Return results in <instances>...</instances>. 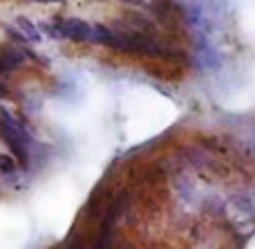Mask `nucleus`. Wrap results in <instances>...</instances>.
Wrapping results in <instances>:
<instances>
[{
    "label": "nucleus",
    "mask_w": 255,
    "mask_h": 249,
    "mask_svg": "<svg viewBox=\"0 0 255 249\" xmlns=\"http://www.w3.org/2000/svg\"><path fill=\"white\" fill-rule=\"evenodd\" d=\"M0 139L7 144V148L13 153V157L18 160L20 166L29 164V153H31V137L27 133V128L11 117L7 110L0 108Z\"/></svg>",
    "instance_id": "f257e3e1"
},
{
    "label": "nucleus",
    "mask_w": 255,
    "mask_h": 249,
    "mask_svg": "<svg viewBox=\"0 0 255 249\" xmlns=\"http://www.w3.org/2000/svg\"><path fill=\"white\" fill-rule=\"evenodd\" d=\"M25 63H27V54L22 52L20 47H11V45L0 47V74L18 70V67H22Z\"/></svg>",
    "instance_id": "f03ea898"
},
{
    "label": "nucleus",
    "mask_w": 255,
    "mask_h": 249,
    "mask_svg": "<svg viewBox=\"0 0 255 249\" xmlns=\"http://www.w3.org/2000/svg\"><path fill=\"white\" fill-rule=\"evenodd\" d=\"M229 211L231 214H238L240 218H253L255 216V202L244 193H238L229 200Z\"/></svg>",
    "instance_id": "7ed1b4c3"
},
{
    "label": "nucleus",
    "mask_w": 255,
    "mask_h": 249,
    "mask_svg": "<svg viewBox=\"0 0 255 249\" xmlns=\"http://www.w3.org/2000/svg\"><path fill=\"white\" fill-rule=\"evenodd\" d=\"M16 169H18V160H16V157L0 155V173L11 175V173H16Z\"/></svg>",
    "instance_id": "20e7f679"
},
{
    "label": "nucleus",
    "mask_w": 255,
    "mask_h": 249,
    "mask_svg": "<svg viewBox=\"0 0 255 249\" xmlns=\"http://www.w3.org/2000/svg\"><path fill=\"white\" fill-rule=\"evenodd\" d=\"M31 2H40V4H54V2H63V0H31Z\"/></svg>",
    "instance_id": "39448f33"
},
{
    "label": "nucleus",
    "mask_w": 255,
    "mask_h": 249,
    "mask_svg": "<svg viewBox=\"0 0 255 249\" xmlns=\"http://www.w3.org/2000/svg\"><path fill=\"white\" fill-rule=\"evenodd\" d=\"M249 249H255V236H253V241L249 243Z\"/></svg>",
    "instance_id": "423d86ee"
}]
</instances>
